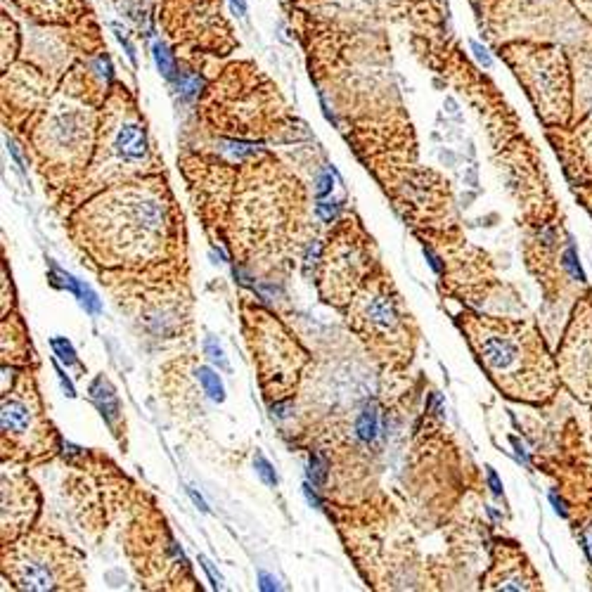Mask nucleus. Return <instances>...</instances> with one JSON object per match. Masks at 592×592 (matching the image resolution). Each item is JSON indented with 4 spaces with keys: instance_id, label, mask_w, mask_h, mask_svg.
Listing matches in <instances>:
<instances>
[{
    "instance_id": "2",
    "label": "nucleus",
    "mask_w": 592,
    "mask_h": 592,
    "mask_svg": "<svg viewBox=\"0 0 592 592\" xmlns=\"http://www.w3.org/2000/svg\"><path fill=\"white\" fill-rule=\"evenodd\" d=\"M481 358L486 360V365L498 374H512L519 367L521 353L512 339L500 337V335H486L479 342Z\"/></svg>"
},
{
    "instance_id": "25",
    "label": "nucleus",
    "mask_w": 592,
    "mask_h": 592,
    "mask_svg": "<svg viewBox=\"0 0 592 592\" xmlns=\"http://www.w3.org/2000/svg\"><path fill=\"white\" fill-rule=\"evenodd\" d=\"M187 493H190V498H192V502H195V505H197V507H199V509H202V512H209V507H207V502H204V498H202V495H199V493H197V491H195V488H187Z\"/></svg>"
},
{
    "instance_id": "30",
    "label": "nucleus",
    "mask_w": 592,
    "mask_h": 592,
    "mask_svg": "<svg viewBox=\"0 0 592 592\" xmlns=\"http://www.w3.org/2000/svg\"><path fill=\"white\" fill-rule=\"evenodd\" d=\"M273 414H277V417H287L289 405H273Z\"/></svg>"
},
{
    "instance_id": "28",
    "label": "nucleus",
    "mask_w": 592,
    "mask_h": 592,
    "mask_svg": "<svg viewBox=\"0 0 592 592\" xmlns=\"http://www.w3.org/2000/svg\"><path fill=\"white\" fill-rule=\"evenodd\" d=\"M583 542H585V552H588V557L592 559V528L583 533Z\"/></svg>"
},
{
    "instance_id": "3",
    "label": "nucleus",
    "mask_w": 592,
    "mask_h": 592,
    "mask_svg": "<svg viewBox=\"0 0 592 592\" xmlns=\"http://www.w3.org/2000/svg\"><path fill=\"white\" fill-rule=\"evenodd\" d=\"M15 576L22 588L29 590H52L57 588L55 564L45 555H29L15 564Z\"/></svg>"
},
{
    "instance_id": "21",
    "label": "nucleus",
    "mask_w": 592,
    "mask_h": 592,
    "mask_svg": "<svg viewBox=\"0 0 592 592\" xmlns=\"http://www.w3.org/2000/svg\"><path fill=\"white\" fill-rule=\"evenodd\" d=\"M258 581H261V590H280V583L268 574H258Z\"/></svg>"
},
{
    "instance_id": "6",
    "label": "nucleus",
    "mask_w": 592,
    "mask_h": 592,
    "mask_svg": "<svg viewBox=\"0 0 592 592\" xmlns=\"http://www.w3.org/2000/svg\"><path fill=\"white\" fill-rule=\"evenodd\" d=\"M91 396L95 400V405L100 407L102 417H105L110 424L119 419V412H121V405H119V398L117 393H114L112 384L107 382V379H95L93 386H91Z\"/></svg>"
},
{
    "instance_id": "22",
    "label": "nucleus",
    "mask_w": 592,
    "mask_h": 592,
    "mask_svg": "<svg viewBox=\"0 0 592 592\" xmlns=\"http://www.w3.org/2000/svg\"><path fill=\"white\" fill-rule=\"evenodd\" d=\"M488 486H491V491H493L495 495L502 493V483H500V479H498V474H495L491 467H488Z\"/></svg>"
},
{
    "instance_id": "15",
    "label": "nucleus",
    "mask_w": 592,
    "mask_h": 592,
    "mask_svg": "<svg viewBox=\"0 0 592 592\" xmlns=\"http://www.w3.org/2000/svg\"><path fill=\"white\" fill-rule=\"evenodd\" d=\"M221 149L228 156H233V159H247V156H251V154L256 152V147L247 145V142H226V145H223Z\"/></svg>"
},
{
    "instance_id": "11",
    "label": "nucleus",
    "mask_w": 592,
    "mask_h": 592,
    "mask_svg": "<svg viewBox=\"0 0 592 592\" xmlns=\"http://www.w3.org/2000/svg\"><path fill=\"white\" fill-rule=\"evenodd\" d=\"M52 351H55V356L62 360V363L69 367V365H76V351H74V346L66 342L64 337H55L52 339Z\"/></svg>"
},
{
    "instance_id": "17",
    "label": "nucleus",
    "mask_w": 592,
    "mask_h": 592,
    "mask_svg": "<svg viewBox=\"0 0 592 592\" xmlns=\"http://www.w3.org/2000/svg\"><path fill=\"white\" fill-rule=\"evenodd\" d=\"M564 265L569 268V273L576 277V280H585V273H583V268L578 265V258H576V251L574 247H569L567 251H564Z\"/></svg>"
},
{
    "instance_id": "9",
    "label": "nucleus",
    "mask_w": 592,
    "mask_h": 592,
    "mask_svg": "<svg viewBox=\"0 0 592 592\" xmlns=\"http://www.w3.org/2000/svg\"><path fill=\"white\" fill-rule=\"evenodd\" d=\"M197 379H199V384L204 386V391H207V396L211 400H216V403H223V400H226V389H223L221 377L214 370L199 367V370H197Z\"/></svg>"
},
{
    "instance_id": "24",
    "label": "nucleus",
    "mask_w": 592,
    "mask_h": 592,
    "mask_svg": "<svg viewBox=\"0 0 592 592\" xmlns=\"http://www.w3.org/2000/svg\"><path fill=\"white\" fill-rule=\"evenodd\" d=\"M57 377H59V382H62V386H64L66 396H71V398L76 396V391H74V384L69 382V379H66V374H64L62 370H59V367H57Z\"/></svg>"
},
{
    "instance_id": "7",
    "label": "nucleus",
    "mask_w": 592,
    "mask_h": 592,
    "mask_svg": "<svg viewBox=\"0 0 592 592\" xmlns=\"http://www.w3.org/2000/svg\"><path fill=\"white\" fill-rule=\"evenodd\" d=\"M52 277L62 284L64 289H69L74 296H79L81 306L88 310V313H100V298L95 296V291L91 287H86V284H81L76 277L64 273L62 268H57V265H52Z\"/></svg>"
},
{
    "instance_id": "27",
    "label": "nucleus",
    "mask_w": 592,
    "mask_h": 592,
    "mask_svg": "<svg viewBox=\"0 0 592 592\" xmlns=\"http://www.w3.org/2000/svg\"><path fill=\"white\" fill-rule=\"evenodd\" d=\"M303 493H306V500H308L313 507H320V498L310 491V486H303Z\"/></svg>"
},
{
    "instance_id": "5",
    "label": "nucleus",
    "mask_w": 592,
    "mask_h": 592,
    "mask_svg": "<svg viewBox=\"0 0 592 592\" xmlns=\"http://www.w3.org/2000/svg\"><path fill=\"white\" fill-rule=\"evenodd\" d=\"M363 318L372 327L379 330H393L398 327V310L396 303L386 294H370L363 301Z\"/></svg>"
},
{
    "instance_id": "20",
    "label": "nucleus",
    "mask_w": 592,
    "mask_h": 592,
    "mask_svg": "<svg viewBox=\"0 0 592 592\" xmlns=\"http://www.w3.org/2000/svg\"><path fill=\"white\" fill-rule=\"evenodd\" d=\"M472 50H474L476 59H479L483 66H491V55L486 52V47H481L479 43H472Z\"/></svg>"
},
{
    "instance_id": "18",
    "label": "nucleus",
    "mask_w": 592,
    "mask_h": 592,
    "mask_svg": "<svg viewBox=\"0 0 592 592\" xmlns=\"http://www.w3.org/2000/svg\"><path fill=\"white\" fill-rule=\"evenodd\" d=\"M339 209H342V204L339 202H320L318 204V216L325 223H332L339 216Z\"/></svg>"
},
{
    "instance_id": "13",
    "label": "nucleus",
    "mask_w": 592,
    "mask_h": 592,
    "mask_svg": "<svg viewBox=\"0 0 592 592\" xmlns=\"http://www.w3.org/2000/svg\"><path fill=\"white\" fill-rule=\"evenodd\" d=\"M254 467H256V474L261 476V481L265 483V486H277L275 469H273V465H270L268 460L263 458V455H256V458H254Z\"/></svg>"
},
{
    "instance_id": "14",
    "label": "nucleus",
    "mask_w": 592,
    "mask_h": 592,
    "mask_svg": "<svg viewBox=\"0 0 592 592\" xmlns=\"http://www.w3.org/2000/svg\"><path fill=\"white\" fill-rule=\"evenodd\" d=\"M308 479L313 481V486H323L325 479H327V465L318 458V455H310V465H308Z\"/></svg>"
},
{
    "instance_id": "31",
    "label": "nucleus",
    "mask_w": 592,
    "mask_h": 592,
    "mask_svg": "<svg viewBox=\"0 0 592 592\" xmlns=\"http://www.w3.org/2000/svg\"><path fill=\"white\" fill-rule=\"evenodd\" d=\"M33 3H43L45 8H50V10H52V8H55V5L59 3V0H33Z\"/></svg>"
},
{
    "instance_id": "12",
    "label": "nucleus",
    "mask_w": 592,
    "mask_h": 592,
    "mask_svg": "<svg viewBox=\"0 0 592 592\" xmlns=\"http://www.w3.org/2000/svg\"><path fill=\"white\" fill-rule=\"evenodd\" d=\"M204 351H207V356L211 363H216L221 367V370H230V365H228V358H226V353H223L221 349V344L216 342L214 337H209L207 342H204Z\"/></svg>"
},
{
    "instance_id": "26",
    "label": "nucleus",
    "mask_w": 592,
    "mask_h": 592,
    "mask_svg": "<svg viewBox=\"0 0 592 592\" xmlns=\"http://www.w3.org/2000/svg\"><path fill=\"white\" fill-rule=\"evenodd\" d=\"M550 500H552V505H555V509H557V514H562V516H567V509H564V502L557 498V493L552 491L550 493Z\"/></svg>"
},
{
    "instance_id": "19",
    "label": "nucleus",
    "mask_w": 592,
    "mask_h": 592,
    "mask_svg": "<svg viewBox=\"0 0 592 592\" xmlns=\"http://www.w3.org/2000/svg\"><path fill=\"white\" fill-rule=\"evenodd\" d=\"M332 185H335V180H332V173H323L320 175V180H318V187H315V195H318V199H323L325 195L332 192Z\"/></svg>"
},
{
    "instance_id": "1",
    "label": "nucleus",
    "mask_w": 592,
    "mask_h": 592,
    "mask_svg": "<svg viewBox=\"0 0 592 592\" xmlns=\"http://www.w3.org/2000/svg\"><path fill=\"white\" fill-rule=\"evenodd\" d=\"M112 152L119 156L121 161L128 164H138V161L147 159V135L138 121H121L117 126V131L112 135Z\"/></svg>"
},
{
    "instance_id": "16",
    "label": "nucleus",
    "mask_w": 592,
    "mask_h": 592,
    "mask_svg": "<svg viewBox=\"0 0 592 592\" xmlns=\"http://www.w3.org/2000/svg\"><path fill=\"white\" fill-rule=\"evenodd\" d=\"M178 88L185 98H195L202 88V81H199V76H195V74H185V76L178 81Z\"/></svg>"
},
{
    "instance_id": "4",
    "label": "nucleus",
    "mask_w": 592,
    "mask_h": 592,
    "mask_svg": "<svg viewBox=\"0 0 592 592\" xmlns=\"http://www.w3.org/2000/svg\"><path fill=\"white\" fill-rule=\"evenodd\" d=\"M0 422H3L5 436L22 439V436H29V431L33 429V412L29 410V405H26L24 400L5 398L3 412H0Z\"/></svg>"
},
{
    "instance_id": "29",
    "label": "nucleus",
    "mask_w": 592,
    "mask_h": 592,
    "mask_svg": "<svg viewBox=\"0 0 592 592\" xmlns=\"http://www.w3.org/2000/svg\"><path fill=\"white\" fill-rule=\"evenodd\" d=\"M230 5H233V10L237 15H247V5H244V0H230Z\"/></svg>"
},
{
    "instance_id": "8",
    "label": "nucleus",
    "mask_w": 592,
    "mask_h": 592,
    "mask_svg": "<svg viewBox=\"0 0 592 592\" xmlns=\"http://www.w3.org/2000/svg\"><path fill=\"white\" fill-rule=\"evenodd\" d=\"M377 426H379V412H377V405L374 403H367L363 407V412H360V417L356 422V431L360 441H365V443H370L377 436Z\"/></svg>"
},
{
    "instance_id": "10",
    "label": "nucleus",
    "mask_w": 592,
    "mask_h": 592,
    "mask_svg": "<svg viewBox=\"0 0 592 592\" xmlns=\"http://www.w3.org/2000/svg\"><path fill=\"white\" fill-rule=\"evenodd\" d=\"M154 62H156L159 71L164 74L166 79H175V64H173L171 52L166 50V45L154 43Z\"/></svg>"
},
{
    "instance_id": "23",
    "label": "nucleus",
    "mask_w": 592,
    "mask_h": 592,
    "mask_svg": "<svg viewBox=\"0 0 592 592\" xmlns=\"http://www.w3.org/2000/svg\"><path fill=\"white\" fill-rule=\"evenodd\" d=\"M202 567L207 569V574L211 576V581H214V588H221L223 581H221V576L214 571V567H211V562H209V559H204V557H202Z\"/></svg>"
}]
</instances>
